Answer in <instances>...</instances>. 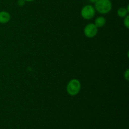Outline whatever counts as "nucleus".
<instances>
[{"mask_svg":"<svg viewBox=\"0 0 129 129\" xmlns=\"http://www.w3.org/2000/svg\"><path fill=\"white\" fill-rule=\"evenodd\" d=\"M94 8L101 14H107L112 10V3L110 0H98L95 3Z\"/></svg>","mask_w":129,"mask_h":129,"instance_id":"nucleus-1","label":"nucleus"},{"mask_svg":"<svg viewBox=\"0 0 129 129\" xmlns=\"http://www.w3.org/2000/svg\"><path fill=\"white\" fill-rule=\"evenodd\" d=\"M81 88L80 81L77 79H72L68 82L66 86L67 93L71 96H76L79 93Z\"/></svg>","mask_w":129,"mask_h":129,"instance_id":"nucleus-2","label":"nucleus"},{"mask_svg":"<svg viewBox=\"0 0 129 129\" xmlns=\"http://www.w3.org/2000/svg\"><path fill=\"white\" fill-rule=\"evenodd\" d=\"M96 10L93 5H88L84 6L81 11V15L83 18L85 20H91L95 15Z\"/></svg>","mask_w":129,"mask_h":129,"instance_id":"nucleus-3","label":"nucleus"},{"mask_svg":"<svg viewBox=\"0 0 129 129\" xmlns=\"http://www.w3.org/2000/svg\"><path fill=\"white\" fill-rule=\"evenodd\" d=\"M98 34V28L94 23L87 25L84 28V34L86 37L93 38Z\"/></svg>","mask_w":129,"mask_h":129,"instance_id":"nucleus-4","label":"nucleus"},{"mask_svg":"<svg viewBox=\"0 0 129 129\" xmlns=\"http://www.w3.org/2000/svg\"><path fill=\"white\" fill-rule=\"evenodd\" d=\"M11 19V15L7 11H0V23L5 24L9 22Z\"/></svg>","mask_w":129,"mask_h":129,"instance_id":"nucleus-5","label":"nucleus"},{"mask_svg":"<svg viewBox=\"0 0 129 129\" xmlns=\"http://www.w3.org/2000/svg\"><path fill=\"white\" fill-rule=\"evenodd\" d=\"M106 19L103 16H99L96 18L94 21V25L97 28H102L106 24Z\"/></svg>","mask_w":129,"mask_h":129,"instance_id":"nucleus-6","label":"nucleus"},{"mask_svg":"<svg viewBox=\"0 0 129 129\" xmlns=\"http://www.w3.org/2000/svg\"><path fill=\"white\" fill-rule=\"evenodd\" d=\"M128 6H127V8L125 7H121L117 10V15L118 16L121 18L125 17L127 15H128Z\"/></svg>","mask_w":129,"mask_h":129,"instance_id":"nucleus-7","label":"nucleus"},{"mask_svg":"<svg viewBox=\"0 0 129 129\" xmlns=\"http://www.w3.org/2000/svg\"><path fill=\"white\" fill-rule=\"evenodd\" d=\"M123 24H124L125 26V27L128 29L129 28V16L128 15H127L125 17H124Z\"/></svg>","mask_w":129,"mask_h":129,"instance_id":"nucleus-8","label":"nucleus"},{"mask_svg":"<svg viewBox=\"0 0 129 129\" xmlns=\"http://www.w3.org/2000/svg\"><path fill=\"white\" fill-rule=\"evenodd\" d=\"M26 3V1L25 0H18L17 4L20 6H23Z\"/></svg>","mask_w":129,"mask_h":129,"instance_id":"nucleus-9","label":"nucleus"},{"mask_svg":"<svg viewBox=\"0 0 129 129\" xmlns=\"http://www.w3.org/2000/svg\"><path fill=\"white\" fill-rule=\"evenodd\" d=\"M124 78L126 80L128 81V78H129V69H127V70H126L125 72L124 73Z\"/></svg>","mask_w":129,"mask_h":129,"instance_id":"nucleus-10","label":"nucleus"},{"mask_svg":"<svg viewBox=\"0 0 129 129\" xmlns=\"http://www.w3.org/2000/svg\"><path fill=\"white\" fill-rule=\"evenodd\" d=\"M97 1H98V0H89V1L91 3H95Z\"/></svg>","mask_w":129,"mask_h":129,"instance_id":"nucleus-11","label":"nucleus"},{"mask_svg":"<svg viewBox=\"0 0 129 129\" xmlns=\"http://www.w3.org/2000/svg\"><path fill=\"white\" fill-rule=\"evenodd\" d=\"M25 1H27V2H32V1H35V0H25Z\"/></svg>","mask_w":129,"mask_h":129,"instance_id":"nucleus-12","label":"nucleus"}]
</instances>
